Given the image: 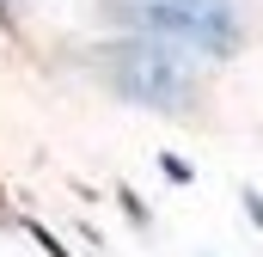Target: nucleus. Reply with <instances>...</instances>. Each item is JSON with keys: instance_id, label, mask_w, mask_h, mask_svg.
Wrapping results in <instances>:
<instances>
[{"instance_id": "1", "label": "nucleus", "mask_w": 263, "mask_h": 257, "mask_svg": "<svg viewBox=\"0 0 263 257\" xmlns=\"http://www.w3.org/2000/svg\"><path fill=\"white\" fill-rule=\"evenodd\" d=\"M104 80L117 86V98H129L141 111H159V117H190L196 111V67L184 62V49L159 43V37H123L110 43L104 56Z\"/></svg>"}, {"instance_id": "2", "label": "nucleus", "mask_w": 263, "mask_h": 257, "mask_svg": "<svg viewBox=\"0 0 263 257\" xmlns=\"http://www.w3.org/2000/svg\"><path fill=\"white\" fill-rule=\"evenodd\" d=\"M117 12L141 37H159L172 49H196V56L239 49V6L233 0H117Z\"/></svg>"}, {"instance_id": "3", "label": "nucleus", "mask_w": 263, "mask_h": 257, "mask_svg": "<svg viewBox=\"0 0 263 257\" xmlns=\"http://www.w3.org/2000/svg\"><path fill=\"white\" fill-rule=\"evenodd\" d=\"M31 239H37V245H43V251H49V257H73V251H67V245H62V239H55V233H43V227H31Z\"/></svg>"}, {"instance_id": "4", "label": "nucleus", "mask_w": 263, "mask_h": 257, "mask_svg": "<svg viewBox=\"0 0 263 257\" xmlns=\"http://www.w3.org/2000/svg\"><path fill=\"white\" fill-rule=\"evenodd\" d=\"M245 214H251V221L263 227V196H257V190H245Z\"/></svg>"}, {"instance_id": "5", "label": "nucleus", "mask_w": 263, "mask_h": 257, "mask_svg": "<svg viewBox=\"0 0 263 257\" xmlns=\"http://www.w3.org/2000/svg\"><path fill=\"white\" fill-rule=\"evenodd\" d=\"M0 12H6V0H0Z\"/></svg>"}]
</instances>
